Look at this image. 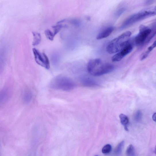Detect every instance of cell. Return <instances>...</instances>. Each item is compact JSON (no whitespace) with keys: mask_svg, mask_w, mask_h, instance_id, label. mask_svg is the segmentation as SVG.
<instances>
[{"mask_svg":"<svg viewBox=\"0 0 156 156\" xmlns=\"http://www.w3.org/2000/svg\"><path fill=\"white\" fill-rule=\"evenodd\" d=\"M114 30V28L112 26L105 29L98 34L97 39L100 40L108 37L112 33Z\"/></svg>","mask_w":156,"mask_h":156,"instance_id":"cell-8","label":"cell"},{"mask_svg":"<svg viewBox=\"0 0 156 156\" xmlns=\"http://www.w3.org/2000/svg\"><path fill=\"white\" fill-rule=\"evenodd\" d=\"M57 24L52 26V28L54 29L53 33L55 36L57 34L63 27L62 25L59 24Z\"/></svg>","mask_w":156,"mask_h":156,"instance_id":"cell-19","label":"cell"},{"mask_svg":"<svg viewBox=\"0 0 156 156\" xmlns=\"http://www.w3.org/2000/svg\"><path fill=\"white\" fill-rule=\"evenodd\" d=\"M45 34L47 38L50 41H53L55 36L53 32H52L50 30L47 29L45 30Z\"/></svg>","mask_w":156,"mask_h":156,"instance_id":"cell-17","label":"cell"},{"mask_svg":"<svg viewBox=\"0 0 156 156\" xmlns=\"http://www.w3.org/2000/svg\"><path fill=\"white\" fill-rule=\"evenodd\" d=\"M124 145V141H122L118 145L114 151V154L115 155L120 156L121 154Z\"/></svg>","mask_w":156,"mask_h":156,"instance_id":"cell-15","label":"cell"},{"mask_svg":"<svg viewBox=\"0 0 156 156\" xmlns=\"http://www.w3.org/2000/svg\"><path fill=\"white\" fill-rule=\"evenodd\" d=\"M133 47L130 41L118 53L115 54L112 58V61L117 62L120 61L124 57L132 51Z\"/></svg>","mask_w":156,"mask_h":156,"instance_id":"cell-7","label":"cell"},{"mask_svg":"<svg viewBox=\"0 0 156 156\" xmlns=\"http://www.w3.org/2000/svg\"><path fill=\"white\" fill-rule=\"evenodd\" d=\"M132 34L130 31L126 32L112 40L108 45L107 50L109 54L120 52L129 42V38Z\"/></svg>","mask_w":156,"mask_h":156,"instance_id":"cell-3","label":"cell"},{"mask_svg":"<svg viewBox=\"0 0 156 156\" xmlns=\"http://www.w3.org/2000/svg\"><path fill=\"white\" fill-rule=\"evenodd\" d=\"M81 82L84 86L94 87L99 86V84L94 80L88 78H84L81 79Z\"/></svg>","mask_w":156,"mask_h":156,"instance_id":"cell-9","label":"cell"},{"mask_svg":"<svg viewBox=\"0 0 156 156\" xmlns=\"http://www.w3.org/2000/svg\"><path fill=\"white\" fill-rule=\"evenodd\" d=\"M50 87L54 90L69 91L74 89L76 87V84L69 78L59 75L52 80Z\"/></svg>","mask_w":156,"mask_h":156,"instance_id":"cell-2","label":"cell"},{"mask_svg":"<svg viewBox=\"0 0 156 156\" xmlns=\"http://www.w3.org/2000/svg\"><path fill=\"white\" fill-rule=\"evenodd\" d=\"M60 56L57 52L54 53L51 56V60L54 66H57L58 65L60 61Z\"/></svg>","mask_w":156,"mask_h":156,"instance_id":"cell-13","label":"cell"},{"mask_svg":"<svg viewBox=\"0 0 156 156\" xmlns=\"http://www.w3.org/2000/svg\"><path fill=\"white\" fill-rule=\"evenodd\" d=\"M152 32L151 29L143 25L140 27L139 32L135 38V42L137 44L143 42Z\"/></svg>","mask_w":156,"mask_h":156,"instance_id":"cell-6","label":"cell"},{"mask_svg":"<svg viewBox=\"0 0 156 156\" xmlns=\"http://www.w3.org/2000/svg\"><path fill=\"white\" fill-rule=\"evenodd\" d=\"M87 69L88 72L95 76H99L111 72L114 69V65L103 63L99 59L90 60L88 63Z\"/></svg>","mask_w":156,"mask_h":156,"instance_id":"cell-1","label":"cell"},{"mask_svg":"<svg viewBox=\"0 0 156 156\" xmlns=\"http://www.w3.org/2000/svg\"><path fill=\"white\" fill-rule=\"evenodd\" d=\"M112 147L109 144H107L104 146L102 149V153L105 154L109 153L111 151Z\"/></svg>","mask_w":156,"mask_h":156,"instance_id":"cell-18","label":"cell"},{"mask_svg":"<svg viewBox=\"0 0 156 156\" xmlns=\"http://www.w3.org/2000/svg\"><path fill=\"white\" fill-rule=\"evenodd\" d=\"M7 89H4L2 90L0 97L1 104H3L7 101L9 97L10 93Z\"/></svg>","mask_w":156,"mask_h":156,"instance_id":"cell-11","label":"cell"},{"mask_svg":"<svg viewBox=\"0 0 156 156\" xmlns=\"http://www.w3.org/2000/svg\"><path fill=\"white\" fill-rule=\"evenodd\" d=\"M152 47L153 49H154L156 47V40L154 42L152 46Z\"/></svg>","mask_w":156,"mask_h":156,"instance_id":"cell-24","label":"cell"},{"mask_svg":"<svg viewBox=\"0 0 156 156\" xmlns=\"http://www.w3.org/2000/svg\"><path fill=\"white\" fill-rule=\"evenodd\" d=\"M142 118V113L140 110H138L135 113L134 118L136 122H139L141 120Z\"/></svg>","mask_w":156,"mask_h":156,"instance_id":"cell-20","label":"cell"},{"mask_svg":"<svg viewBox=\"0 0 156 156\" xmlns=\"http://www.w3.org/2000/svg\"><path fill=\"white\" fill-rule=\"evenodd\" d=\"M70 24L76 26H79L80 24V22L79 20L76 19H72L69 20Z\"/></svg>","mask_w":156,"mask_h":156,"instance_id":"cell-21","label":"cell"},{"mask_svg":"<svg viewBox=\"0 0 156 156\" xmlns=\"http://www.w3.org/2000/svg\"><path fill=\"white\" fill-rule=\"evenodd\" d=\"M155 11H156V7H155Z\"/></svg>","mask_w":156,"mask_h":156,"instance_id":"cell-26","label":"cell"},{"mask_svg":"<svg viewBox=\"0 0 156 156\" xmlns=\"http://www.w3.org/2000/svg\"><path fill=\"white\" fill-rule=\"evenodd\" d=\"M33 40L32 45L34 46H36L38 45L41 42V35L36 32H33Z\"/></svg>","mask_w":156,"mask_h":156,"instance_id":"cell-14","label":"cell"},{"mask_svg":"<svg viewBox=\"0 0 156 156\" xmlns=\"http://www.w3.org/2000/svg\"><path fill=\"white\" fill-rule=\"evenodd\" d=\"M33 52L36 63L40 66L49 69L50 67V62L47 55L44 53L40 52L35 48L33 49Z\"/></svg>","mask_w":156,"mask_h":156,"instance_id":"cell-5","label":"cell"},{"mask_svg":"<svg viewBox=\"0 0 156 156\" xmlns=\"http://www.w3.org/2000/svg\"><path fill=\"white\" fill-rule=\"evenodd\" d=\"M126 10V9L125 8H120L118 10L116 13V14H115V15H116L117 17H119L125 12Z\"/></svg>","mask_w":156,"mask_h":156,"instance_id":"cell-22","label":"cell"},{"mask_svg":"<svg viewBox=\"0 0 156 156\" xmlns=\"http://www.w3.org/2000/svg\"><path fill=\"white\" fill-rule=\"evenodd\" d=\"M152 118L154 121L156 122V113H155L153 114Z\"/></svg>","mask_w":156,"mask_h":156,"instance_id":"cell-23","label":"cell"},{"mask_svg":"<svg viewBox=\"0 0 156 156\" xmlns=\"http://www.w3.org/2000/svg\"><path fill=\"white\" fill-rule=\"evenodd\" d=\"M33 95L31 90H25L23 94V99L24 102L26 104L31 102L32 99Z\"/></svg>","mask_w":156,"mask_h":156,"instance_id":"cell-10","label":"cell"},{"mask_svg":"<svg viewBox=\"0 0 156 156\" xmlns=\"http://www.w3.org/2000/svg\"><path fill=\"white\" fill-rule=\"evenodd\" d=\"M119 118L121 123L124 126L125 129L127 131H128V126L129 120L128 117L123 114H121L119 115Z\"/></svg>","mask_w":156,"mask_h":156,"instance_id":"cell-12","label":"cell"},{"mask_svg":"<svg viewBox=\"0 0 156 156\" xmlns=\"http://www.w3.org/2000/svg\"><path fill=\"white\" fill-rule=\"evenodd\" d=\"M156 15L155 11H147L138 12L132 15L123 23L121 28H126L135 23Z\"/></svg>","mask_w":156,"mask_h":156,"instance_id":"cell-4","label":"cell"},{"mask_svg":"<svg viewBox=\"0 0 156 156\" xmlns=\"http://www.w3.org/2000/svg\"><path fill=\"white\" fill-rule=\"evenodd\" d=\"M126 153L127 155L129 156H133L135 155V150L132 145H130L129 146L127 149Z\"/></svg>","mask_w":156,"mask_h":156,"instance_id":"cell-16","label":"cell"},{"mask_svg":"<svg viewBox=\"0 0 156 156\" xmlns=\"http://www.w3.org/2000/svg\"><path fill=\"white\" fill-rule=\"evenodd\" d=\"M155 154L156 155V146L155 147Z\"/></svg>","mask_w":156,"mask_h":156,"instance_id":"cell-25","label":"cell"}]
</instances>
